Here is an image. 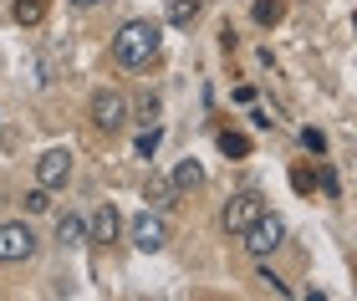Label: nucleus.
Listing matches in <instances>:
<instances>
[{
	"label": "nucleus",
	"mask_w": 357,
	"mask_h": 301,
	"mask_svg": "<svg viewBox=\"0 0 357 301\" xmlns=\"http://www.w3.org/2000/svg\"><path fill=\"white\" fill-rule=\"evenodd\" d=\"M158 41H164V26L149 21V15H138V21H123L118 36H112V61L118 67H149V61L158 56Z\"/></svg>",
	"instance_id": "obj_1"
},
{
	"label": "nucleus",
	"mask_w": 357,
	"mask_h": 301,
	"mask_svg": "<svg viewBox=\"0 0 357 301\" xmlns=\"http://www.w3.org/2000/svg\"><path fill=\"white\" fill-rule=\"evenodd\" d=\"M240 245H245V250H250L255 261H266V256H275V250L286 245V219L266 210L261 219H250V225L240 230Z\"/></svg>",
	"instance_id": "obj_2"
},
{
	"label": "nucleus",
	"mask_w": 357,
	"mask_h": 301,
	"mask_svg": "<svg viewBox=\"0 0 357 301\" xmlns=\"http://www.w3.org/2000/svg\"><path fill=\"white\" fill-rule=\"evenodd\" d=\"M36 230L26 225V219H0V265H21L36 256Z\"/></svg>",
	"instance_id": "obj_3"
},
{
	"label": "nucleus",
	"mask_w": 357,
	"mask_h": 301,
	"mask_svg": "<svg viewBox=\"0 0 357 301\" xmlns=\"http://www.w3.org/2000/svg\"><path fill=\"white\" fill-rule=\"evenodd\" d=\"M87 118H92V128H102V133H118L123 123H128V98L118 87H102V92H92V107H87Z\"/></svg>",
	"instance_id": "obj_4"
},
{
	"label": "nucleus",
	"mask_w": 357,
	"mask_h": 301,
	"mask_svg": "<svg viewBox=\"0 0 357 301\" xmlns=\"http://www.w3.org/2000/svg\"><path fill=\"white\" fill-rule=\"evenodd\" d=\"M261 215H266V194H261V189H240V194L225 204L220 225H225V235H240L250 219H261Z\"/></svg>",
	"instance_id": "obj_5"
},
{
	"label": "nucleus",
	"mask_w": 357,
	"mask_h": 301,
	"mask_svg": "<svg viewBox=\"0 0 357 301\" xmlns=\"http://www.w3.org/2000/svg\"><path fill=\"white\" fill-rule=\"evenodd\" d=\"M128 240H133V250H143V256H158V250L169 245V225L158 210H143L133 225H128Z\"/></svg>",
	"instance_id": "obj_6"
},
{
	"label": "nucleus",
	"mask_w": 357,
	"mask_h": 301,
	"mask_svg": "<svg viewBox=\"0 0 357 301\" xmlns=\"http://www.w3.org/2000/svg\"><path fill=\"white\" fill-rule=\"evenodd\" d=\"M67 179H72V148H46V153L36 158V184L61 189Z\"/></svg>",
	"instance_id": "obj_7"
},
{
	"label": "nucleus",
	"mask_w": 357,
	"mask_h": 301,
	"mask_svg": "<svg viewBox=\"0 0 357 301\" xmlns=\"http://www.w3.org/2000/svg\"><path fill=\"white\" fill-rule=\"evenodd\" d=\"M118 230H123V215L112 210V204H102V210L87 219V240L92 245H112V240H118Z\"/></svg>",
	"instance_id": "obj_8"
},
{
	"label": "nucleus",
	"mask_w": 357,
	"mask_h": 301,
	"mask_svg": "<svg viewBox=\"0 0 357 301\" xmlns=\"http://www.w3.org/2000/svg\"><path fill=\"white\" fill-rule=\"evenodd\" d=\"M56 245H87L82 215H56Z\"/></svg>",
	"instance_id": "obj_9"
},
{
	"label": "nucleus",
	"mask_w": 357,
	"mask_h": 301,
	"mask_svg": "<svg viewBox=\"0 0 357 301\" xmlns=\"http://www.w3.org/2000/svg\"><path fill=\"white\" fill-rule=\"evenodd\" d=\"M143 194H149V204H153V210H169L178 189H174V179H169V173H149V189H143Z\"/></svg>",
	"instance_id": "obj_10"
},
{
	"label": "nucleus",
	"mask_w": 357,
	"mask_h": 301,
	"mask_svg": "<svg viewBox=\"0 0 357 301\" xmlns=\"http://www.w3.org/2000/svg\"><path fill=\"white\" fill-rule=\"evenodd\" d=\"M199 6H204V0H169V26H178V31L194 26V21H199Z\"/></svg>",
	"instance_id": "obj_11"
},
{
	"label": "nucleus",
	"mask_w": 357,
	"mask_h": 301,
	"mask_svg": "<svg viewBox=\"0 0 357 301\" xmlns=\"http://www.w3.org/2000/svg\"><path fill=\"white\" fill-rule=\"evenodd\" d=\"M15 26H41L46 21V0H15Z\"/></svg>",
	"instance_id": "obj_12"
},
{
	"label": "nucleus",
	"mask_w": 357,
	"mask_h": 301,
	"mask_svg": "<svg viewBox=\"0 0 357 301\" xmlns=\"http://www.w3.org/2000/svg\"><path fill=\"white\" fill-rule=\"evenodd\" d=\"M169 179H174V189H199V184H204V169L194 164V158H184V164L169 173Z\"/></svg>",
	"instance_id": "obj_13"
},
{
	"label": "nucleus",
	"mask_w": 357,
	"mask_h": 301,
	"mask_svg": "<svg viewBox=\"0 0 357 301\" xmlns=\"http://www.w3.org/2000/svg\"><path fill=\"white\" fill-rule=\"evenodd\" d=\"M286 15V0H255V21L261 26H275Z\"/></svg>",
	"instance_id": "obj_14"
},
{
	"label": "nucleus",
	"mask_w": 357,
	"mask_h": 301,
	"mask_svg": "<svg viewBox=\"0 0 357 301\" xmlns=\"http://www.w3.org/2000/svg\"><path fill=\"white\" fill-rule=\"evenodd\" d=\"M21 204H26V215H46V210H52V189H46V184H36V189H31V194H26Z\"/></svg>",
	"instance_id": "obj_15"
},
{
	"label": "nucleus",
	"mask_w": 357,
	"mask_h": 301,
	"mask_svg": "<svg viewBox=\"0 0 357 301\" xmlns=\"http://www.w3.org/2000/svg\"><path fill=\"white\" fill-rule=\"evenodd\" d=\"M220 153L245 158V153H250V138H245V133H220Z\"/></svg>",
	"instance_id": "obj_16"
},
{
	"label": "nucleus",
	"mask_w": 357,
	"mask_h": 301,
	"mask_svg": "<svg viewBox=\"0 0 357 301\" xmlns=\"http://www.w3.org/2000/svg\"><path fill=\"white\" fill-rule=\"evenodd\" d=\"M158 144H164V133H158V128H143V133H138V158H153Z\"/></svg>",
	"instance_id": "obj_17"
},
{
	"label": "nucleus",
	"mask_w": 357,
	"mask_h": 301,
	"mask_svg": "<svg viewBox=\"0 0 357 301\" xmlns=\"http://www.w3.org/2000/svg\"><path fill=\"white\" fill-rule=\"evenodd\" d=\"M255 281H261L266 291H275V296H291V286H286V281H281V276L271 271V265H261V271H255Z\"/></svg>",
	"instance_id": "obj_18"
},
{
	"label": "nucleus",
	"mask_w": 357,
	"mask_h": 301,
	"mask_svg": "<svg viewBox=\"0 0 357 301\" xmlns=\"http://www.w3.org/2000/svg\"><path fill=\"white\" fill-rule=\"evenodd\" d=\"M301 148L306 153H327V138H321L317 128H301Z\"/></svg>",
	"instance_id": "obj_19"
},
{
	"label": "nucleus",
	"mask_w": 357,
	"mask_h": 301,
	"mask_svg": "<svg viewBox=\"0 0 357 301\" xmlns=\"http://www.w3.org/2000/svg\"><path fill=\"white\" fill-rule=\"evenodd\" d=\"M317 179H312V173H306V169H291V189H296V194H306V189H312Z\"/></svg>",
	"instance_id": "obj_20"
},
{
	"label": "nucleus",
	"mask_w": 357,
	"mask_h": 301,
	"mask_svg": "<svg viewBox=\"0 0 357 301\" xmlns=\"http://www.w3.org/2000/svg\"><path fill=\"white\" fill-rule=\"evenodd\" d=\"M149 118H158V102L143 98V102H138V123H149Z\"/></svg>",
	"instance_id": "obj_21"
},
{
	"label": "nucleus",
	"mask_w": 357,
	"mask_h": 301,
	"mask_svg": "<svg viewBox=\"0 0 357 301\" xmlns=\"http://www.w3.org/2000/svg\"><path fill=\"white\" fill-rule=\"evenodd\" d=\"M67 6H77V10H92V6H102V0H67Z\"/></svg>",
	"instance_id": "obj_22"
},
{
	"label": "nucleus",
	"mask_w": 357,
	"mask_h": 301,
	"mask_svg": "<svg viewBox=\"0 0 357 301\" xmlns=\"http://www.w3.org/2000/svg\"><path fill=\"white\" fill-rule=\"evenodd\" d=\"M352 26H357V15H352Z\"/></svg>",
	"instance_id": "obj_23"
}]
</instances>
